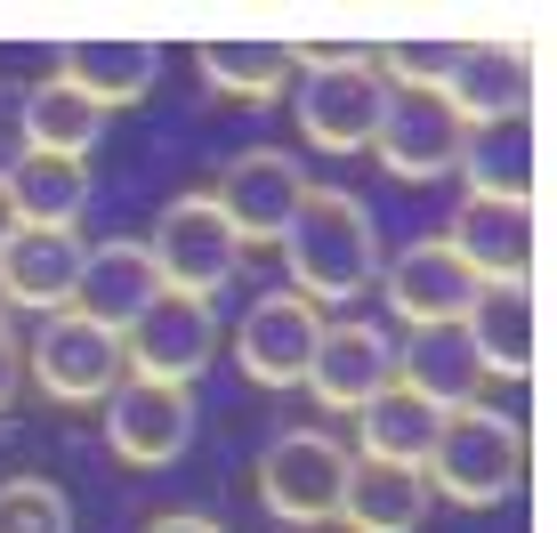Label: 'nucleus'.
I'll return each mask as SVG.
<instances>
[{
	"label": "nucleus",
	"mask_w": 557,
	"mask_h": 533,
	"mask_svg": "<svg viewBox=\"0 0 557 533\" xmlns=\"http://www.w3.org/2000/svg\"><path fill=\"white\" fill-rule=\"evenodd\" d=\"M16 129H25V154H57V162H89V146H98L106 113L82 98V89H65L49 73V82L25 89V113H16Z\"/></svg>",
	"instance_id": "a878e982"
},
{
	"label": "nucleus",
	"mask_w": 557,
	"mask_h": 533,
	"mask_svg": "<svg viewBox=\"0 0 557 533\" xmlns=\"http://www.w3.org/2000/svg\"><path fill=\"white\" fill-rule=\"evenodd\" d=\"M380 106H388V82L363 49H315L299 57L292 73V113H299V138L323 146V154H363L380 129Z\"/></svg>",
	"instance_id": "7ed1b4c3"
},
{
	"label": "nucleus",
	"mask_w": 557,
	"mask_h": 533,
	"mask_svg": "<svg viewBox=\"0 0 557 533\" xmlns=\"http://www.w3.org/2000/svg\"><path fill=\"white\" fill-rule=\"evenodd\" d=\"M396 380H405L412 396H429L436 412H460V405L485 396V364H476V348L460 339V323H436V332L396 339Z\"/></svg>",
	"instance_id": "aec40b11"
},
{
	"label": "nucleus",
	"mask_w": 557,
	"mask_h": 533,
	"mask_svg": "<svg viewBox=\"0 0 557 533\" xmlns=\"http://www.w3.org/2000/svg\"><path fill=\"white\" fill-rule=\"evenodd\" d=\"M388 380H396V339L380 332V323H363V315H339V323H323L299 388L315 396L323 412H363Z\"/></svg>",
	"instance_id": "9b49d317"
},
{
	"label": "nucleus",
	"mask_w": 557,
	"mask_h": 533,
	"mask_svg": "<svg viewBox=\"0 0 557 533\" xmlns=\"http://www.w3.org/2000/svg\"><path fill=\"white\" fill-rule=\"evenodd\" d=\"M453 57H460L453 41H388L372 65H380V82H388V89H445L453 82Z\"/></svg>",
	"instance_id": "cd10ccee"
},
{
	"label": "nucleus",
	"mask_w": 557,
	"mask_h": 533,
	"mask_svg": "<svg viewBox=\"0 0 557 533\" xmlns=\"http://www.w3.org/2000/svg\"><path fill=\"white\" fill-rule=\"evenodd\" d=\"M525 98H533V65L517 41H460L453 82H445V106H453L460 129L525 122Z\"/></svg>",
	"instance_id": "2eb2a0df"
},
{
	"label": "nucleus",
	"mask_w": 557,
	"mask_h": 533,
	"mask_svg": "<svg viewBox=\"0 0 557 533\" xmlns=\"http://www.w3.org/2000/svg\"><path fill=\"white\" fill-rule=\"evenodd\" d=\"M460 138H469V129L453 122L445 89H388L380 129H372V146H363V154L388 170V178H405V186H436V178H453Z\"/></svg>",
	"instance_id": "0eeeda50"
},
{
	"label": "nucleus",
	"mask_w": 557,
	"mask_h": 533,
	"mask_svg": "<svg viewBox=\"0 0 557 533\" xmlns=\"http://www.w3.org/2000/svg\"><path fill=\"white\" fill-rule=\"evenodd\" d=\"M460 339L476 348L485 380H525L533 372V292L525 283H476L469 315H460Z\"/></svg>",
	"instance_id": "6ab92c4d"
},
{
	"label": "nucleus",
	"mask_w": 557,
	"mask_h": 533,
	"mask_svg": "<svg viewBox=\"0 0 557 533\" xmlns=\"http://www.w3.org/2000/svg\"><path fill=\"white\" fill-rule=\"evenodd\" d=\"M0 178H9V211H16V226H73V235H82V211H89V162L16 154Z\"/></svg>",
	"instance_id": "b1692460"
},
{
	"label": "nucleus",
	"mask_w": 557,
	"mask_h": 533,
	"mask_svg": "<svg viewBox=\"0 0 557 533\" xmlns=\"http://www.w3.org/2000/svg\"><path fill=\"white\" fill-rule=\"evenodd\" d=\"M146 533H226V525H219V518H195V509H162Z\"/></svg>",
	"instance_id": "c756f323"
},
{
	"label": "nucleus",
	"mask_w": 557,
	"mask_h": 533,
	"mask_svg": "<svg viewBox=\"0 0 557 533\" xmlns=\"http://www.w3.org/2000/svg\"><path fill=\"white\" fill-rule=\"evenodd\" d=\"M25 380L49 396V405H106V396L129 380L122 332H106V323H89L73 308H57V315H41V332L25 339Z\"/></svg>",
	"instance_id": "20e7f679"
},
{
	"label": "nucleus",
	"mask_w": 557,
	"mask_h": 533,
	"mask_svg": "<svg viewBox=\"0 0 557 533\" xmlns=\"http://www.w3.org/2000/svg\"><path fill=\"white\" fill-rule=\"evenodd\" d=\"M0 533H73V501L57 478H9L0 485Z\"/></svg>",
	"instance_id": "bb28decb"
},
{
	"label": "nucleus",
	"mask_w": 557,
	"mask_h": 533,
	"mask_svg": "<svg viewBox=\"0 0 557 533\" xmlns=\"http://www.w3.org/2000/svg\"><path fill=\"white\" fill-rule=\"evenodd\" d=\"M106 453L129 469H170L195 445V388H162V380H122L98 405Z\"/></svg>",
	"instance_id": "1a4fd4ad"
},
{
	"label": "nucleus",
	"mask_w": 557,
	"mask_h": 533,
	"mask_svg": "<svg viewBox=\"0 0 557 533\" xmlns=\"http://www.w3.org/2000/svg\"><path fill=\"white\" fill-rule=\"evenodd\" d=\"M445 243L476 283H525L533 275V211L525 202H460Z\"/></svg>",
	"instance_id": "f3484780"
},
{
	"label": "nucleus",
	"mask_w": 557,
	"mask_h": 533,
	"mask_svg": "<svg viewBox=\"0 0 557 533\" xmlns=\"http://www.w3.org/2000/svg\"><path fill=\"white\" fill-rule=\"evenodd\" d=\"M436 429H445V412H436L429 396H412L405 380H388V388L356 412V461L420 469V461H429V445H436Z\"/></svg>",
	"instance_id": "412c9836"
},
{
	"label": "nucleus",
	"mask_w": 557,
	"mask_h": 533,
	"mask_svg": "<svg viewBox=\"0 0 557 533\" xmlns=\"http://www.w3.org/2000/svg\"><path fill=\"white\" fill-rule=\"evenodd\" d=\"M153 299H162V275H153V259H146V243H129V235H113V243H89V259H82V283H73V315H89V323H106V332H129Z\"/></svg>",
	"instance_id": "dca6fc26"
},
{
	"label": "nucleus",
	"mask_w": 557,
	"mask_h": 533,
	"mask_svg": "<svg viewBox=\"0 0 557 533\" xmlns=\"http://www.w3.org/2000/svg\"><path fill=\"white\" fill-rule=\"evenodd\" d=\"M380 275H388V308H396V323H412V332L460 323V315H469V299H476V275L453 259L445 235L405 243L396 259H380Z\"/></svg>",
	"instance_id": "ddd939ff"
},
{
	"label": "nucleus",
	"mask_w": 557,
	"mask_h": 533,
	"mask_svg": "<svg viewBox=\"0 0 557 533\" xmlns=\"http://www.w3.org/2000/svg\"><path fill=\"white\" fill-rule=\"evenodd\" d=\"M429 518V478L420 469H380V461H348V485H339V518L348 533H420Z\"/></svg>",
	"instance_id": "4be33fe9"
},
{
	"label": "nucleus",
	"mask_w": 557,
	"mask_h": 533,
	"mask_svg": "<svg viewBox=\"0 0 557 533\" xmlns=\"http://www.w3.org/2000/svg\"><path fill=\"white\" fill-rule=\"evenodd\" d=\"M146 259H153V275H162V292L210 299L219 283H235L243 243H235V226L219 219L210 195H178V202H162V219H153Z\"/></svg>",
	"instance_id": "423d86ee"
},
{
	"label": "nucleus",
	"mask_w": 557,
	"mask_h": 533,
	"mask_svg": "<svg viewBox=\"0 0 557 533\" xmlns=\"http://www.w3.org/2000/svg\"><path fill=\"white\" fill-rule=\"evenodd\" d=\"M219 356V315L210 299H186V292H162L153 308L122 332V364L129 380H162V388H195Z\"/></svg>",
	"instance_id": "6e6552de"
},
{
	"label": "nucleus",
	"mask_w": 557,
	"mask_h": 533,
	"mask_svg": "<svg viewBox=\"0 0 557 533\" xmlns=\"http://www.w3.org/2000/svg\"><path fill=\"white\" fill-rule=\"evenodd\" d=\"M16 235V211H9V178H0V243Z\"/></svg>",
	"instance_id": "7c9ffc66"
},
{
	"label": "nucleus",
	"mask_w": 557,
	"mask_h": 533,
	"mask_svg": "<svg viewBox=\"0 0 557 533\" xmlns=\"http://www.w3.org/2000/svg\"><path fill=\"white\" fill-rule=\"evenodd\" d=\"M57 82L82 89L98 113H122V106L153 98V82H162V49H153V41H65Z\"/></svg>",
	"instance_id": "a211bd4d"
},
{
	"label": "nucleus",
	"mask_w": 557,
	"mask_h": 533,
	"mask_svg": "<svg viewBox=\"0 0 557 533\" xmlns=\"http://www.w3.org/2000/svg\"><path fill=\"white\" fill-rule=\"evenodd\" d=\"M420 478H429V501L493 509V501L517 493V478H525V429H517L509 412H493V405H460V412H445Z\"/></svg>",
	"instance_id": "f03ea898"
},
{
	"label": "nucleus",
	"mask_w": 557,
	"mask_h": 533,
	"mask_svg": "<svg viewBox=\"0 0 557 533\" xmlns=\"http://www.w3.org/2000/svg\"><path fill=\"white\" fill-rule=\"evenodd\" d=\"M202 195L219 202V219L235 226V243L251 251V243H283V226H292L299 195H307V170L292 154H275V146H251V154H235Z\"/></svg>",
	"instance_id": "9d476101"
},
{
	"label": "nucleus",
	"mask_w": 557,
	"mask_h": 533,
	"mask_svg": "<svg viewBox=\"0 0 557 533\" xmlns=\"http://www.w3.org/2000/svg\"><path fill=\"white\" fill-rule=\"evenodd\" d=\"M315 339H323V315L307 308V299L267 292L259 308H243V323H235V364H243L251 388H299Z\"/></svg>",
	"instance_id": "f8f14e48"
},
{
	"label": "nucleus",
	"mask_w": 557,
	"mask_h": 533,
	"mask_svg": "<svg viewBox=\"0 0 557 533\" xmlns=\"http://www.w3.org/2000/svg\"><path fill=\"white\" fill-rule=\"evenodd\" d=\"M453 170H460V186H469V202H533V138H525V122L469 129Z\"/></svg>",
	"instance_id": "393cba45"
},
{
	"label": "nucleus",
	"mask_w": 557,
	"mask_h": 533,
	"mask_svg": "<svg viewBox=\"0 0 557 533\" xmlns=\"http://www.w3.org/2000/svg\"><path fill=\"white\" fill-rule=\"evenodd\" d=\"M283 266H292V299L307 308H348L380 283V226L348 186H307L292 226H283Z\"/></svg>",
	"instance_id": "f257e3e1"
},
{
	"label": "nucleus",
	"mask_w": 557,
	"mask_h": 533,
	"mask_svg": "<svg viewBox=\"0 0 557 533\" xmlns=\"http://www.w3.org/2000/svg\"><path fill=\"white\" fill-rule=\"evenodd\" d=\"M82 259H89V243L73 235V226H16V235L0 243V299H9V308H33V315L73 308Z\"/></svg>",
	"instance_id": "4468645a"
},
{
	"label": "nucleus",
	"mask_w": 557,
	"mask_h": 533,
	"mask_svg": "<svg viewBox=\"0 0 557 533\" xmlns=\"http://www.w3.org/2000/svg\"><path fill=\"white\" fill-rule=\"evenodd\" d=\"M195 65L226 106H275V98H292L299 49H283V41H202Z\"/></svg>",
	"instance_id": "5701e85b"
},
{
	"label": "nucleus",
	"mask_w": 557,
	"mask_h": 533,
	"mask_svg": "<svg viewBox=\"0 0 557 533\" xmlns=\"http://www.w3.org/2000/svg\"><path fill=\"white\" fill-rule=\"evenodd\" d=\"M356 453L332 429H283L259 453V501L275 525H332L339 518V485H348Z\"/></svg>",
	"instance_id": "39448f33"
},
{
	"label": "nucleus",
	"mask_w": 557,
	"mask_h": 533,
	"mask_svg": "<svg viewBox=\"0 0 557 533\" xmlns=\"http://www.w3.org/2000/svg\"><path fill=\"white\" fill-rule=\"evenodd\" d=\"M16 380H25V348H16V339H9V323H0V412H9Z\"/></svg>",
	"instance_id": "c85d7f7f"
},
{
	"label": "nucleus",
	"mask_w": 557,
	"mask_h": 533,
	"mask_svg": "<svg viewBox=\"0 0 557 533\" xmlns=\"http://www.w3.org/2000/svg\"><path fill=\"white\" fill-rule=\"evenodd\" d=\"M0 315H9V299H0Z\"/></svg>",
	"instance_id": "2f4dec72"
}]
</instances>
